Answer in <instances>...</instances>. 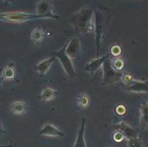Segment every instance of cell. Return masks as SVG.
<instances>
[{"mask_svg":"<svg viewBox=\"0 0 148 147\" xmlns=\"http://www.w3.org/2000/svg\"><path fill=\"white\" fill-rule=\"evenodd\" d=\"M34 19H44L42 16L36 13H29L24 11H10L0 13V21L10 23H22Z\"/></svg>","mask_w":148,"mask_h":147,"instance_id":"6da1fadb","label":"cell"},{"mask_svg":"<svg viewBox=\"0 0 148 147\" xmlns=\"http://www.w3.org/2000/svg\"><path fill=\"white\" fill-rule=\"evenodd\" d=\"M65 49H66V44H64L60 49L55 51L53 53V55L55 58H57L59 60L65 74L70 79H74L76 77V71L73 64L72 59L66 54Z\"/></svg>","mask_w":148,"mask_h":147,"instance_id":"7a4b0ae2","label":"cell"},{"mask_svg":"<svg viewBox=\"0 0 148 147\" xmlns=\"http://www.w3.org/2000/svg\"><path fill=\"white\" fill-rule=\"evenodd\" d=\"M102 72H103V78H102L103 84L116 83L121 79L122 76V72L117 71L112 66L110 57L104 62L102 65Z\"/></svg>","mask_w":148,"mask_h":147,"instance_id":"3957f363","label":"cell"},{"mask_svg":"<svg viewBox=\"0 0 148 147\" xmlns=\"http://www.w3.org/2000/svg\"><path fill=\"white\" fill-rule=\"evenodd\" d=\"M35 13L42 16L44 19L59 18V16L54 13V7L51 0H39L36 3Z\"/></svg>","mask_w":148,"mask_h":147,"instance_id":"277c9868","label":"cell"},{"mask_svg":"<svg viewBox=\"0 0 148 147\" xmlns=\"http://www.w3.org/2000/svg\"><path fill=\"white\" fill-rule=\"evenodd\" d=\"M111 127L113 129H114L115 131L121 133L127 139H130L138 137V133H137L136 130L124 121H121L114 125H112Z\"/></svg>","mask_w":148,"mask_h":147,"instance_id":"5b68a950","label":"cell"},{"mask_svg":"<svg viewBox=\"0 0 148 147\" xmlns=\"http://www.w3.org/2000/svg\"><path fill=\"white\" fill-rule=\"evenodd\" d=\"M124 89L131 93H146L148 94V81L134 79L128 85L123 86Z\"/></svg>","mask_w":148,"mask_h":147,"instance_id":"8992f818","label":"cell"},{"mask_svg":"<svg viewBox=\"0 0 148 147\" xmlns=\"http://www.w3.org/2000/svg\"><path fill=\"white\" fill-rule=\"evenodd\" d=\"M110 56V54H108L104 56H101V57H98L96 59H94L92 60L91 62H88L85 66H84V70L88 73H89L92 76H94L96 72L100 69L101 67H102L104 62L108 59Z\"/></svg>","mask_w":148,"mask_h":147,"instance_id":"52a82bcc","label":"cell"},{"mask_svg":"<svg viewBox=\"0 0 148 147\" xmlns=\"http://www.w3.org/2000/svg\"><path fill=\"white\" fill-rule=\"evenodd\" d=\"M39 135H41V136H47V137L62 138V137L64 136V133L59 128L55 126L54 125L47 123L39 131Z\"/></svg>","mask_w":148,"mask_h":147,"instance_id":"ba28073f","label":"cell"},{"mask_svg":"<svg viewBox=\"0 0 148 147\" xmlns=\"http://www.w3.org/2000/svg\"><path fill=\"white\" fill-rule=\"evenodd\" d=\"M66 54L71 58H76L81 52V44L78 38L71 39L68 43H66Z\"/></svg>","mask_w":148,"mask_h":147,"instance_id":"9c48e42d","label":"cell"},{"mask_svg":"<svg viewBox=\"0 0 148 147\" xmlns=\"http://www.w3.org/2000/svg\"><path fill=\"white\" fill-rule=\"evenodd\" d=\"M86 119L82 118L81 120V124L78 129L76 139L73 147H87L86 140H85V130H86Z\"/></svg>","mask_w":148,"mask_h":147,"instance_id":"30bf717a","label":"cell"},{"mask_svg":"<svg viewBox=\"0 0 148 147\" xmlns=\"http://www.w3.org/2000/svg\"><path fill=\"white\" fill-rule=\"evenodd\" d=\"M55 60H56V58L54 56H50L49 58H46V59L39 62L35 67L36 71L42 76L45 75L48 73V71L49 70L52 64L54 63Z\"/></svg>","mask_w":148,"mask_h":147,"instance_id":"8fae6325","label":"cell"},{"mask_svg":"<svg viewBox=\"0 0 148 147\" xmlns=\"http://www.w3.org/2000/svg\"><path fill=\"white\" fill-rule=\"evenodd\" d=\"M140 129L145 131L148 129V102L143 101L140 104Z\"/></svg>","mask_w":148,"mask_h":147,"instance_id":"7c38bea8","label":"cell"},{"mask_svg":"<svg viewBox=\"0 0 148 147\" xmlns=\"http://www.w3.org/2000/svg\"><path fill=\"white\" fill-rule=\"evenodd\" d=\"M10 110L15 115H22L25 113L27 110V104L24 101H15L10 105Z\"/></svg>","mask_w":148,"mask_h":147,"instance_id":"4fadbf2b","label":"cell"},{"mask_svg":"<svg viewBox=\"0 0 148 147\" xmlns=\"http://www.w3.org/2000/svg\"><path fill=\"white\" fill-rule=\"evenodd\" d=\"M15 75H16V70H15L14 63L10 62L3 69V72L1 75V79L3 81L11 80L15 77Z\"/></svg>","mask_w":148,"mask_h":147,"instance_id":"5bb4252c","label":"cell"},{"mask_svg":"<svg viewBox=\"0 0 148 147\" xmlns=\"http://www.w3.org/2000/svg\"><path fill=\"white\" fill-rule=\"evenodd\" d=\"M44 36H45V33L43 29L38 27L33 29L30 33V39L34 43L41 42L44 39Z\"/></svg>","mask_w":148,"mask_h":147,"instance_id":"9a60e30c","label":"cell"},{"mask_svg":"<svg viewBox=\"0 0 148 147\" xmlns=\"http://www.w3.org/2000/svg\"><path fill=\"white\" fill-rule=\"evenodd\" d=\"M56 95V91L51 88H45L41 94H40V99L44 101V102H47V101H52Z\"/></svg>","mask_w":148,"mask_h":147,"instance_id":"2e32d148","label":"cell"},{"mask_svg":"<svg viewBox=\"0 0 148 147\" xmlns=\"http://www.w3.org/2000/svg\"><path fill=\"white\" fill-rule=\"evenodd\" d=\"M76 101H77V104L80 107L82 108H85L88 106L89 104V97L87 94H84V93H82L80 94L78 96H77V99H76Z\"/></svg>","mask_w":148,"mask_h":147,"instance_id":"e0dca14e","label":"cell"},{"mask_svg":"<svg viewBox=\"0 0 148 147\" xmlns=\"http://www.w3.org/2000/svg\"><path fill=\"white\" fill-rule=\"evenodd\" d=\"M111 62H112V66L114 67V69L121 72V70L124 68V62L122 59H121V58H115L114 60L111 59Z\"/></svg>","mask_w":148,"mask_h":147,"instance_id":"ac0fdd59","label":"cell"},{"mask_svg":"<svg viewBox=\"0 0 148 147\" xmlns=\"http://www.w3.org/2000/svg\"><path fill=\"white\" fill-rule=\"evenodd\" d=\"M127 147H144L140 139L137 138L127 139Z\"/></svg>","mask_w":148,"mask_h":147,"instance_id":"d6986e66","label":"cell"},{"mask_svg":"<svg viewBox=\"0 0 148 147\" xmlns=\"http://www.w3.org/2000/svg\"><path fill=\"white\" fill-rule=\"evenodd\" d=\"M133 80H134V77L130 74H128V73H122V76H121V81H122L124 86L128 85Z\"/></svg>","mask_w":148,"mask_h":147,"instance_id":"ffe728a7","label":"cell"},{"mask_svg":"<svg viewBox=\"0 0 148 147\" xmlns=\"http://www.w3.org/2000/svg\"><path fill=\"white\" fill-rule=\"evenodd\" d=\"M124 138H125L124 135L121 133H120V132H117L116 131V133H114V139L116 142H121V140H123Z\"/></svg>","mask_w":148,"mask_h":147,"instance_id":"44dd1931","label":"cell"},{"mask_svg":"<svg viewBox=\"0 0 148 147\" xmlns=\"http://www.w3.org/2000/svg\"><path fill=\"white\" fill-rule=\"evenodd\" d=\"M112 53H113V55H114V56L120 55L121 53V48H120L119 46H114V47H113V49H112Z\"/></svg>","mask_w":148,"mask_h":147,"instance_id":"7402d4cb","label":"cell"},{"mask_svg":"<svg viewBox=\"0 0 148 147\" xmlns=\"http://www.w3.org/2000/svg\"><path fill=\"white\" fill-rule=\"evenodd\" d=\"M122 106H123V105H121V106H119V107L116 108V112H117V113H118V114H123V113H125V112H126V108H123V109H121Z\"/></svg>","mask_w":148,"mask_h":147,"instance_id":"603a6c76","label":"cell"},{"mask_svg":"<svg viewBox=\"0 0 148 147\" xmlns=\"http://www.w3.org/2000/svg\"><path fill=\"white\" fill-rule=\"evenodd\" d=\"M2 134H6V131H5V129L3 128L2 123L0 122V135H2Z\"/></svg>","mask_w":148,"mask_h":147,"instance_id":"cb8c5ba5","label":"cell"},{"mask_svg":"<svg viewBox=\"0 0 148 147\" xmlns=\"http://www.w3.org/2000/svg\"><path fill=\"white\" fill-rule=\"evenodd\" d=\"M1 1L4 3H13L15 2V0H1Z\"/></svg>","mask_w":148,"mask_h":147,"instance_id":"d4e9b609","label":"cell"}]
</instances>
